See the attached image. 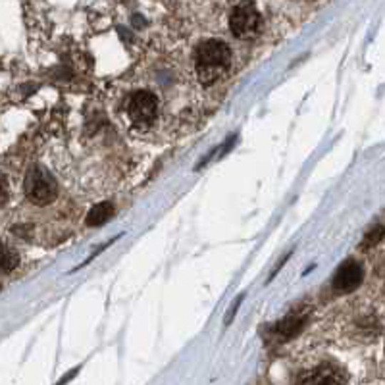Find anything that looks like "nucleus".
Masks as SVG:
<instances>
[{"label": "nucleus", "instance_id": "0eeeda50", "mask_svg": "<svg viewBox=\"0 0 385 385\" xmlns=\"http://www.w3.org/2000/svg\"><path fill=\"white\" fill-rule=\"evenodd\" d=\"M304 328V316L301 314H289L285 316L284 320L278 324L276 328V334H279L284 339H291Z\"/></svg>", "mask_w": 385, "mask_h": 385}, {"label": "nucleus", "instance_id": "423d86ee", "mask_svg": "<svg viewBox=\"0 0 385 385\" xmlns=\"http://www.w3.org/2000/svg\"><path fill=\"white\" fill-rule=\"evenodd\" d=\"M299 385H347V376L335 366H318L301 378Z\"/></svg>", "mask_w": 385, "mask_h": 385}, {"label": "nucleus", "instance_id": "6e6552de", "mask_svg": "<svg viewBox=\"0 0 385 385\" xmlns=\"http://www.w3.org/2000/svg\"><path fill=\"white\" fill-rule=\"evenodd\" d=\"M112 214H114V206H112L110 202H101V204H96V206L91 209V212H89L87 216V224L89 226H93V228H95V226H102Z\"/></svg>", "mask_w": 385, "mask_h": 385}, {"label": "nucleus", "instance_id": "20e7f679", "mask_svg": "<svg viewBox=\"0 0 385 385\" xmlns=\"http://www.w3.org/2000/svg\"><path fill=\"white\" fill-rule=\"evenodd\" d=\"M229 31L237 39H253L260 31V12L254 4H237L229 16Z\"/></svg>", "mask_w": 385, "mask_h": 385}, {"label": "nucleus", "instance_id": "39448f33", "mask_svg": "<svg viewBox=\"0 0 385 385\" xmlns=\"http://www.w3.org/2000/svg\"><path fill=\"white\" fill-rule=\"evenodd\" d=\"M364 278V270L356 260H347L345 264L337 270L334 278V289L337 293H351L360 285Z\"/></svg>", "mask_w": 385, "mask_h": 385}, {"label": "nucleus", "instance_id": "9d476101", "mask_svg": "<svg viewBox=\"0 0 385 385\" xmlns=\"http://www.w3.org/2000/svg\"><path fill=\"white\" fill-rule=\"evenodd\" d=\"M16 264H18V256L12 254V251L6 246V249H4V262H2V270L8 274L12 268H16Z\"/></svg>", "mask_w": 385, "mask_h": 385}, {"label": "nucleus", "instance_id": "f257e3e1", "mask_svg": "<svg viewBox=\"0 0 385 385\" xmlns=\"http://www.w3.org/2000/svg\"><path fill=\"white\" fill-rule=\"evenodd\" d=\"M231 51L226 43L210 39L196 49L195 52V71L202 85H212L221 77H226L231 70Z\"/></svg>", "mask_w": 385, "mask_h": 385}, {"label": "nucleus", "instance_id": "1a4fd4ad", "mask_svg": "<svg viewBox=\"0 0 385 385\" xmlns=\"http://www.w3.org/2000/svg\"><path fill=\"white\" fill-rule=\"evenodd\" d=\"M385 235V229L381 228V226H378V228H374L370 234L366 235V239L362 241V246L364 249H368V246H374V245H378L379 241H381V237Z\"/></svg>", "mask_w": 385, "mask_h": 385}, {"label": "nucleus", "instance_id": "7ed1b4c3", "mask_svg": "<svg viewBox=\"0 0 385 385\" xmlns=\"http://www.w3.org/2000/svg\"><path fill=\"white\" fill-rule=\"evenodd\" d=\"M26 193L33 204L44 206L56 199L58 185L49 171L43 168H33L26 177Z\"/></svg>", "mask_w": 385, "mask_h": 385}, {"label": "nucleus", "instance_id": "f03ea898", "mask_svg": "<svg viewBox=\"0 0 385 385\" xmlns=\"http://www.w3.org/2000/svg\"><path fill=\"white\" fill-rule=\"evenodd\" d=\"M127 118L133 126L146 129L154 124L158 116V99L151 91H137L127 99L126 104Z\"/></svg>", "mask_w": 385, "mask_h": 385}]
</instances>
